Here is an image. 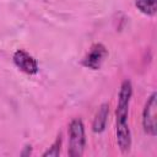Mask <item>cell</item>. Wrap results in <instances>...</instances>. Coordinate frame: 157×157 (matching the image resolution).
<instances>
[{"label": "cell", "mask_w": 157, "mask_h": 157, "mask_svg": "<svg viewBox=\"0 0 157 157\" xmlns=\"http://www.w3.org/2000/svg\"><path fill=\"white\" fill-rule=\"evenodd\" d=\"M13 64L25 74L28 75H36L39 70L37 60L26 50L18 49L13 54Z\"/></svg>", "instance_id": "5"}, {"label": "cell", "mask_w": 157, "mask_h": 157, "mask_svg": "<svg viewBox=\"0 0 157 157\" xmlns=\"http://www.w3.org/2000/svg\"><path fill=\"white\" fill-rule=\"evenodd\" d=\"M108 115H109V104L108 103H102L99 108L96 112V115L93 118L92 123V130L96 134H101L105 130L107 121H108Z\"/></svg>", "instance_id": "6"}, {"label": "cell", "mask_w": 157, "mask_h": 157, "mask_svg": "<svg viewBox=\"0 0 157 157\" xmlns=\"http://www.w3.org/2000/svg\"><path fill=\"white\" fill-rule=\"evenodd\" d=\"M107 58H108V49L105 48V45L102 43H94L90 48L87 54L83 56L81 64L87 69L98 70L101 69V66L103 65Z\"/></svg>", "instance_id": "4"}, {"label": "cell", "mask_w": 157, "mask_h": 157, "mask_svg": "<svg viewBox=\"0 0 157 157\" xmlns=\"http://www.w3.org/2000/svg\"><path fill=\"white\" fill-rule=\"evenodd\" d=\"M86 147L85 125L80 118H75L69 124V150L70 157H81Z\"/></svg>", "instance_id": "2"}, {"label": "cell", "mask_w": 157, "mask_h": 157, "mask_svg": "<svg viewBox=\"0 0 157 157\" xmlns=\"http://www.w3.org/2000/svg\"><path fill=\"white\" fill-rule=\"evenodd\" d=\"M60 150H61V135L59 134L58 137L55 139V141L53 142V145L45 151L43 152V157H58L60 155Z\"/></svg>", "instance_id": "8"}, {"label": "cell", "mask_w": 157, "mask_h": 157, "mask_svg": "<svg viewBox=\"0 0 157 157\" xmlns=\"http://www.w3.org/2000/svg\"><path fill=\"white\" fill-rule=\"evenodd\" d=\"M132 97V85L130 80H124L118 93L115 109V136L121 152L126 153L131 148V131L129 128V108Z\"/></svg>", "instance_id": "1"}, {"label": "cell", "mask_w": 157, "mask_h": 157, "mask_svg": "<svg viewBox=\"0 0 157 157\" xmlns=\"http://www.w3.org/2000/svg\"><path fill=\"white\" fill-rule=\"evenodd\" d=\"M25 148H26V151L21 152V156H29L31 155V146H26Z\"/></svg>", "instance_id": "9"}, {"label": "cell", "mask_w": 157, "mask_h": 157, "mask_svg": "<svg viewBox=\"0 0 157 157\" xmlns=\"http://www.w3.org/2000/svg\"><path fill=\"white\" fill-rule=\"evenodd\" d=\"M157 93L152 92V94L147 98L144 110H142V128L144 131L150 136H156L157 134Z\"/></svg>", "instance_id": "3"}, {"label": "cell", "mask_w": 157, "mask_h": 157, "mask_svg": "<svg viewBox=\"0 0 157 157\" xmlns=\"http://www.w3.org/2000/svg\"><path fill=\"white\" fill-rule=\"evenodd\" d=\"M135 6L140 12L147 16H155L157 12L156 0H135Z\"/></svg>", "instance_id": "7"}]
</instances>
